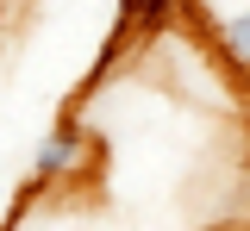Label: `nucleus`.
<instances>
[{
	"mask_svg": "<svg viewBox=\"0 0 250 231\" xmlns=\"http://www.w3.org/2000/svg\"><path fill=\"white\" fill-rule=\"evenodd\" d=\"M94 137L82 119H57L44 144H38V156H31V194H44V188H57V181H75V169L88 163Z\"/></svg>",
	"mask_w": 250,
	"mask_h": 231,
	"instance_id": "obj_1",
	"label": "nucleus"
},
{
	"mask_svg": "<svg viewBox=\"0 0 250 231\" xmlns=\"http://www.w3.org/2000/svg\"><path fill=\"white\" fill-rule=\"evenodd\" d=\"M182 13V0H119V32H113V50H106V69H113V57L125 50V38L131 44H156L163 38V25Z\"/></svg>",
	"mask_w": 250,
	"mask_h": 231,
	"instance_id": "obj_2",
	"label": "nucleus"
},
{
	"mask_svg": "<svg viewBox=\"0 0 250 231\" xmlns=\"http://www.w3.org/2000/svg\"><path fill=\"white\" fill-rule=\"evenodd\" d=\"M213 44H219V57L231 69L250 75V0L231 6V13H213Z\"/></svg>",
	"mask_w": 250,
	"mask_h": 231,
	"instance_id": "obj_3",
	"label": "nucleus"
}]
</instances>
